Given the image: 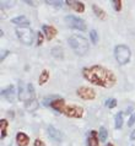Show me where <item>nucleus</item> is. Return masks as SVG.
I'll return each mask as SVG.
<instances>
[{"instance_id":"nucleus-30","label":"nucleus","mask_w":135,"mask_h":146,"mask_svg":"<svg viewBox=\"0 0 135 146\" xmlns=\"http://www.w3.org/2000/svg\"><path fill=\"white\" fill-rule=\"evenodd\" d=\"M7 54H9V50H5V53H3V54H1V58H0V59H1V62H3L4 58H5V56H6Z\"/></svg>"},{"instance_id":"nucleus-16","label":"nucleus","mask_w":135,"mask_h":146,"mask_svg":"<svg viewBox=\"0 0 135 146\" xmlns=\"http://www.w3.org/2000/svg\"><path fill=\"white\" fill-rule=\"evenodd\" d=\"M98 143H100V139H98V136H97V133L92 130L90 133V136L87 139V144H88V146H100Z\"/></svg>"},{"instance_id":"nucleus-9","label":"nucleus","mask_w":135,"mask_h":146,"mask_svg":"<svg viewBox=\"0 0 135 146\" xmlns=\"http://www.w3.org/2000/svg\"><path fill=\"white\" fill-rule=\"evenodd\" d=\"M48 135L51 139L57 141V143H60V141L63 140V134H61L57 128L53 127V125H49L48 127Z\"/></svg>"},{"instance_id":"nucleus-32","label":"nucleus","mask_w":135,"mask_h":146,"mask_svg":"<svg viewBox=\"0 0 135 146\" xmlns=\"http://www.w3.org/2000/svg\"><path fill=\"white\" fill-rule=\"evenodd\" d=\"M132 111H133V107H132V108L129 107V108H128V111H126V113H128V114H130V112H132Z\"/></svg>"},{"instance_id":"nucleus-2","label":"nucleus","mask_w":135,"mask_h":146,"mask_svg":"<svg viewBox=\"0 0 135 146\" xmlns=\"http://www.w3.org/2000/svg\"><path fill=\"white\" fill-rule=\"evenodd\" d=\"M68 43L77 55H85L88 50V42L85 37H82V36L72 35L69 37Z\"/></svg>"},{"instance_id":"nucleus-4","label":"nucleus","mask_w":135,"mask_h":146,"mask_svg":"<svg viewBox=\"0 0 135 146\" xmlns=\"http://www.w3.org/2000/svg\"><path fill=\"white\" fill-rule=\"evenodd\" d=\"M16 35L20 42L26 44V46H31L33 42V31L30 27H17L16 28Z\"/></svg>"},{"instance_id":"nucleus-1","label":"nucleus","mask_w":135,"mask_h":146,"mask_svg":"<svg viewBox=\"0 0 135 146\" xmlns=\"http://www.w3.org/2000/svg\"><path fill=\"white\" fill-rule=\"evenodd\" d=\"M82 76L93 85L101 87L109 88L116 85V76L112 71L106 69L101 65H93L90 68H84L82 69Z\"/></svg>"},{"instance_id":"nucleus-34","label":"nucleus","mask_w":135,"mask_h":146,"mask_svg":"<svg viewBox=\"0 0 135 146\" xmlns=\"http://www.w3.org/2000/svg\"><path fill=\"white\" fill-rule=\"evenodd\" d=\"M106 146H114V145H113V144H107Z\"/></svg>"},{"instance_id":"nucleus-27","label":"nucleus","mask_w":135,"mask_h":146,"mask_svg":"<svg viewBox=\"0 0 135 146\" xmlns=\"http://www.w3.org/2000/svg\"><path fill=\"white\" fill-rule=\"evenodd\" d=\"M134 123H135V113L130 115V118L128 120V127H132V125H134Z\"/></svg>"},{"instance_id":"nucleus-14","label":"nucleus","mask_w":135,"mask_h":146,"mask_svg":"<svg viewBox=\"0 0 135 146\" xmlns=\"http://www.w3.org/2000/svg\"><path fill=\"white\" fill-rule=\"evenodd\" d=\"M1 95L5 97L9 102H12V101H14V97H15V87L14 86H9L6 90L1 91Z\"/></svg>"},{"instance_id":"nucleus-13","label":"nucleus","mask_w":135,"mask_h":146,"mask_svg":"<svg viewBox=\"0 0 135 146\" xmlns=\"http://www.w3.org/2000/svg\"><path fill=\"white\" fill-rule=\"evenodd\" d=\"M43 32L46 35V37L48 40H52L53 37H55L57 35V30L53 26H48V25H43Z\"/></svg>"},{"instance_id":"nucleus-21","label":"nucleus","mask_w":135,"mask_h":146,"mask_svg":"<svg viewBox=\"0 0 135 146\" xmlns=\"http://www.w3.org/2000/svg\"><path fill=\"white\" fill-rule=\"evenodd\" d=\"M48 79H49V72H48V70H43L42 74H41V76H39V85L46 84L47 81H48Z\"/></svg>"},{"instance_id":"nucleus-29","label":"nucleus","mask_w":135,"mask_h":146,"mask_svg":"<svg viewBox=\"0 0 135 146\" xmlns=\"http://www.w3.org/2000/svg\"><path fill=\"white\" fill-rule=\"evenodd\" d=\"M35 146H44V143L42 140H39V139H37L36 141H35Z\"/></svg>"},{"instance_id":"nucleus-25","label":"nucleus","mask_w":135,"mask_h":146,"mask_svg":"<svg viewBox=\"0 0 135 146\" xmlns=\"http://www.w3.org/2000/svg\"><path fill=\"white\" fill-rule=\"evenodd\" d=\"M113 5H114V10L116 11H120L122 10V1L120 0H113Z\"/></svg>"},{"instance_id":"nucleus-18","label":"nucleus","mask_w":135,"mask_h":146,"mask_svg":"<svg viewBox=\"0 0 135 146\" xmlns=\"http://www.w3.org/2000/svg\"><path fill=\"white\" fill-rule=\"evenodd\" d=\"M107 136H108L107 129L103 128V127H101V128H100V133H98V139H100V141L104 143V141L107 140Z\"/></svg>"},{"instance_id":"nucleus-31","label":"nucleus","mask_w":135,"mask_h":146,"mask_svg":"<svg viewBox=\"0 0 135 146\" xmlns=\"http://www.w3.org/2000/svg\"><path fill=\"white\" fill-rule=\"evenodd\" d=\"M130 140H135V130H133L132 135H130Z\"/></svg>"},{"instance_id":"nucleus-28","label":"nucleus","mask_w":135,"mask_h":146,"mask_svg":"<svg viewBox=\"0 0 135 146\" xmlns=\"http://www.w3.org/2000/svg\"><path fill=\"white\" fill-rule=\"evenodd\" d=\"M43 43V33L42 32H38V40H37V46H41Z\"/></svg>"},{"instance_id":"nucleus-33","label":"nucleus","mask_w":135,"mask_h":146,"mask_svg":"<svg viewBox=\"0 0 135 146\" xmlns=\"http://www.w3.org/2000/svg\"><path fill=\"white\" fill-rule=\"evenodd\" d=\"M25 3H27V4H30V5H35V4H33V3H32V1H25Z\"/></svg>"},{"instance_id":"nucleus-23","label":"nucleus","mask_w":135,"mask_h":146,"mask_svg":"<svg viewBox=\"0 0 135 146\" xmlns=\"http://www.w3.org/2000/svg\"><path fill=\"white\" fill-rule=\"evenodd\" d=\"M90 38H91V40H92V43H93V44H96V43L98 42V35H97V31L92 30L91 32H90Z\"/></svg>"},{"instance_id":"nucleus-19","label":"nucleus","mask_w":135,"mask_h":146,"mask_svg":"<svg viewBox=\"0 0 135 146\" xmlns=\"http://www.w3.org/2000/svg\"><path fill=\"white\" fill-rule=\"evenodd\" d=\"M6 129H7V120L1 119L0 120V130H1V139L6 136Z\"/></svg>"},{"instance_id":"nucleus-22","label":"nucleus","mask_w":135,"mask_h":146,"mask_svg":"<svg viewBox=\"0 0 135 146\" xmlns=\"http://www.w3.org/2000/svg\"><path fill=\"white\" fill-rule=\"evenodd\" d=\"M122 127H123V113L119 112L116 115V128L117 129H120Z\"/></svg>"},{"instance_id":"nucleus-8","label":"nucleus","mask_w":135,"mask_h":146,"mask_svg":"<svg viewBox=\"0 0 135 146\" xmlns=\"http://www.w3.org/2000/svg\"><path fill=\"white\" fill-rule=\"evenodd\" d=\"M77 96L82 100L90 101V100H93L96 97V92L90 87H80L79 90H77Z\"/></svg>"},{"instance_id":"nucleus-3","label":"nucleus","mask_w":135,"mask_h":146,"mask_svg":"<svg viewBox=\"0 0 135 146\" xmlns=\"http://www.w3.org/2000/svg\"><path fill=\"white\" fill-rule=\"evenodd\" d=\"M35 97V87L32 84H28V85H25L22 81L19 82V100L20 101H27L30 100H33Z\"/></svg>"},{"instance_id":"nucleus-20","label":"nucleus","mask_w":135,"mask_h":146,"mask_svg":"<svg viewBox=\"0 0 135 146\" xmlns=\"http://www.w3.org/2000/svg\"><path fill=\"white\" fill-rule=\"evenodd\" d=\"M92 10L95 11V15L97 16L98 19H104L106 17V14H104V11L102 10V9H100L97 5H92Z\"/></svg>"},{"instance_id":"nucleus-15","label":"nucleus","mask_w":135,"mask_h":146,"mask_svg":"<svg viewBox=\"0 0 135 146\" xmlns=\"http://www.w3.org/2000/svg\"><path fill=\"white\" fill-rule=\"evenodd\" d=\"M12 23H15V25H17L20 27H28L30 21H28L27 17H25V16H19V17L12 19Z\"/></svg>"},{"instance_id":"nucleus-26","label":"nucleus","mask_w":135,"mask_h":146,"mask_svg":"<svg viewBox=\"0 0 135 146\" xmlns=\"http://www.w3.org/2000/svg\"><path fill=\"white\" fill-rule=\"evenodd\" d=\"M48 5H53V6H57V7H60V6H63V4L65 3H63V1H51V0H47L46 1Z\"/></svg>"},{"instance_id":"nucleus-7","label":"nucleus","mask_w":135,"mask_h":146,"mask_svg":"<svg viewBox=\"0 0 135 146\" xmlns=\"http://www.w3.org/2000/svg\"><path fill=\"white\" fill-rule=\"evenodd\" d=\"M63 113L65 115L70 117V118H81V117L84 115V109L80 106L70 104V106H65Z\"/></svg>"},{"instance_id":"nucleus-24","label":"nucleus","mask_w":135,"mask_h":146,"mask_svg":"<svg viewBox=\"0 0 135 146\" xmlns=\"http://www.w3.org/2000/svg\"><path fill=\"white\" fill-rule=\"evenodd\" d=\"M106 106H107L108 108H114L117 106V100H114V98H109L106 101Z\"/></svg>"},{"instance_id":"nucleus-12","label":"nucleus","mask_w":135,"mask_h":146,"mask_svg":"<svg viewBox=\"0 0 135 146\" xmlns=\"http://www.w3.org/2000/svg\"><path fill=\"white\" fill-rule=\"evenodd\" d=\"M65 3H67L72 10H75L76 13H84L85 5L81 1H70V0H67Z\"/></svg>"},{"instance_id":"nucleus-6","label":"nucleus","mask_w":135,"mask_h":146,"mask_svg":"<svg viewBox=\"0 0 135 146\" xmlns=\"http://www.w3.org/2000/svg\"><path fill=\"white\" fill-rule=\"evenodd\" d=\"M65 22H67V25L70 28H75V30H79V31H85L86 30L85 22L80 17H77V16L68 15L67 17H65Z\"/></svg>"},{"instance_id":"nucleus-17","label":"nucleus","mask_w":135,"mask_h":146,"mask_svg":"<svg viewBox=\"0 0 135 146\" xmlns=\"http://www.w3.org/2000/svg\"><path fill=\"white\" fill-rule=\"evenodd\" d=\"M25 108L27 109V111H30V112H32V111H36L37 108H38V102L33 98V100H30V101H27L26 103H25Z\"/></svg>"},{"instance_id":"nucleus-5","label":"nucleus","mask_w":135,"mask_h":146,"mask_svg":"<svg viewBox=\"0 0 135 146\" xmlns=\"http://www.w3.org/2000/svg\"><path fill=\"white\" fill-rule=\"evenodd\" d=\"M114 56L119 64H126L130 60V49L124 44H119L114 49Z\"/></svg>"},{"instance_id":"nucleus-10","label":"nucleus","mask_w":135,"mask_h":146,"mask_svg":"<svg viewBox=\"0 0 135 146\" xmlns=\"http://www.w3.org/2000/svg\"><path fill=\"white\" fill-rule=\"evenodd\" d=\"M51 107L57 111L58 113H63L64 108H65V101L63 98H58V100H54L51 102Z\"/></svg>"},{"instance_id":"nucleus-11","label":"nucleus","mask_w":135,"mask_h":146,"mask_svg":"<svg viewBox=\"0 0 135 146\" xmlns=\"http://www.w3.org/2000/svg\"><path fill=\"white\" fill-rule=\"evenodd\" d=\"M16 143H17L19 146H27L30 144V137L25 133H17V135H16Z\"/></svg>"}]
</instances>
